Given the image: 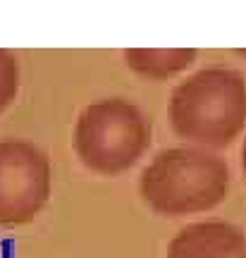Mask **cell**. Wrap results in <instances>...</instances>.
Returning a JSON list of instances; mask_svg holds the SVG:
<instances>
[{"label":"cell","mask_w":246,"mask_h":258,"mask_svg":"<svg viewBox=\"0 0 246 258\" xmlns=\"http://www.w3.org/2000/svg\"><path fill=\"white\" fill-rule=\"evenodd\" d=\"M241 170L246 175V139H244V146H241Z\"/></svg>","instance_id":"8"},{"label":"cell","mask_w":246,"mask_h":258,"mask_svg":"<svg viewBox=\"0 0 246 258\" xmlns=\"http://www.w3.org/2000/svg\"><path fill=\"white\" fill-rule=\"evenodd\" d=\"M19 91V64L17 57L0 50V112L10 108Z\"/></svg>","instance_id":"7"},{"label":"cell","mask_w":246,"mask_h":258,"mask_svg":"<svg viewBox=\"0 0 246 258\" xmlns=\"http://www.w3.org/2000/svg\"><path fill=\"white\" fill-rule=\"evenodd\" d=\"M127 67L146 79H167L189 70L196 60V50L187 48H132L125 53Z\"/></svg>","instance_id":"6"},{"label":"cell","mask_w":246,"mask_h":258,"mask_svg":"<svg viewBox=\"0 0 246 258\" xmlns=\"http://www.w3.org/2000/svg\"><path fill=\"white\" fill-rule=\"evenodd\" d=\"M151 146V122L127 98H103L86 105L74 124V151L84 167L117 177L144 158Z\"/></svg>","instance_id":"3"},{"label":"cell","mask_w":246,"mask_h":258,"mask_svg":"<svg viewBox=\"0 0 246 258\" xmlns=\"http://www.w3.org/2000/svg\"><path fill=\"white\" fill-rule=\"evenodd\" d=\"M170 124L189 146L218 151L246 129V77L232 67H206L174 86Z\"/></svg>","instance_id":"1"},{"label":"cell","mask_w":246,"mask_h":258,"mask_svg":"<svg viewBox=\"0 0 246 258\" xmlns=\"http://www.w3.org/2000/svg\"><path fill=\"white\" fill-rule=\"evenodd\" d=\"M53 167L38 146L24 139L0 141V227L27 225L46 208Z\"/></svg>","instance_id":"4"},{"label":"cell","mask_w":246,"mask_h":258,"mask_svg":"<svg viewBox=\"0 0 246 258\" xmlns=\"http://www.w3.org/2000/svg\"><path fill=\"white\" fill-rule=\"evenodd\" d=\"M167 258H246V237L222 220L192 222L167 244Z\"/></svg>","instance_id":"5"},{"label":"cell","mask_w":246,"mask_h":258,"mask_svg":"<svg viewBox=\"0 0 246 258\" xmlns=\"http://www.w3.org/2000/svg\"><path fill=\"white\" fill-rule=\"evenodd\" d=\"M139 191L148 208L165 218L208 213L227 199L229 165L208 148H165L144 167Z\"/></svg>","instance_id":"2"}]
</instances>
